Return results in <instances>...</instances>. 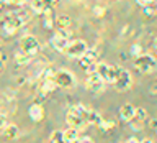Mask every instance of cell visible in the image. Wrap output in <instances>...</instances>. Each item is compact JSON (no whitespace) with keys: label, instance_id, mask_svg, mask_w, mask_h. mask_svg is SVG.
<instances>
[{"label":"cell","instance_id":"obj_3","mask_svg":"<svg viewBox=\"0 0 157 143\" xmlns=\"http://www.w3.org/2000/svg\"><path fill=\"white\" fill-rule=\"evenodd\" d=\"M134 67L142 74H151L157 69V59L152 54H144L134 58Z\"/></svg>","mask_w":157,"mask_h":143},{"label":"cell","instance_id":"obj_4","mask_svg":"<svg viewBox=\"0 0 157 143\" xmlns=\"http://www.w3.org/2000/svg\"><path fill=\"white\" fill-rule=\"evenodd\" d=\"M54 82H56L57 87L71 89V87L75 86L77 79L71 71H67V69H59V71H54Z\"/></svg>","mask_w":157,"mask_h":143},{"label":"cell","instance_id":"obj_21","mask_svg":"<svg viewBox=\"0 0 157 143\" xmlns=\"http://www.w3.org/2000/svg\"><path fill=\"white\" fill-rule=\"evenodd\" d=\"M49 143H66L64 141V137H62V132H54L51 138H49Z\"/></svg>","mask_w":157,"mask_h":143},{"label":"cell","instance_id":"obj_7","mask_svg":"<svg viewBox=\"0 0 157 143\" xmlns=\"http://www.w3.org/2000/svg\"><path fill=\"white\" fill-rule=\"evenodd\" d=\"M95 74L105 84H113L116 76V66H111V64H106V63H98L95 67Z\"/></svg>","mask_w":157,"mask_h":143},{"label":"cell","instance_id":"obj_27","mask_svg":"<svg viewBox=\"0 0 157 143\" xmlns=\"http://www.w3.org/2000/svg\"><path fill=\"white\" fill-rule=\"evenodd\" d=\"M7 127V115H5V113H0V128H3Z\"/></svg>","mask_w":157,"mask_h":143},{"label":"cell","instance_id":"obj_9","mask_svg":"<svg viewBox=\"0 0 157 143\" xmlns=\"http://www.w3.org/2000/svg\"><path fill=\"white\" fill-rule=\"evenodd\" d=\"M69 41H71V33H69V30H57L56 35L51 38V46L56 49V51L64 53Z\"/></svg>","mask_w":157,"mask_h":143},{"label":"cell","instance_id":"obj_29","mask_svg":"<svg viewBox=\"0 0 157 143\" xmlns=\"http://www.w3.org/2000/svg\"><path fill=\"white\" fill-rule=\"evenodd\" d=\"M75 143H93V140H92V138H88V137H82V138H78Z\"/></svg>","mask_w":157,"mask_h":143},{"label":"cell","instance_id":"obj_18","mask_svg":"<svg viewBox=\"0 0 157 143\" xmlns=\"http://www.w3.org/2000/svg\"><path fill=\"white\" fill-rule=\"evenodd\" d=\"M101 122H103V118H101V115H100L98 112H95V110H90V112H88V125L92 123V125H97V127H98Z\"/></svg>","mask_w":157,"mask_h":143},{"label":"cell","instance_id":"obj_5","mask_svg":"<svg viewBox=\"0 0 157 143\" xmlns=\"http://www.w3.org/2000/svg\"><path fill=\"white\" fill-rule=\"evenodd\" d=\"M87 43L83 41V39H74V41H69L67 48H66V56L71 58V59H80L83 54L87 53Z\"/></svg>","mask_w":157,"mask_h":143},{"label":"cell","instance_id":"obj_6","mask_svg":"<svg viewBox=\"0 0 157 143\" xmlns=\"http://www.w3.org/2000/svg\"><path fill=\"white\" fill-rule=\"evenodd\" d=\"M131 84H132V77H131V74L128 69L124 67H120L118 66L116 67V76H115V82H113V86H115L118 91H128V89L131 87Z\"/></svg>","mask_w":157,"mask_h":143},{"label":"cell","instance_id":"obj_25","mask_svg":"<svg viewBox=\"0 0 157 143\" xmlns=\"http://www.w3.org/2000/svg\"><path fill=\"white\" fill-rule=\"evenodd\" d=\"M3 2L8 3V5H25L26 0H3Z\"/></svg>","mask_w":157,"mask_h":143},{"label":"cell","instance_id":"obj_10","mask_svg":"<svg viewBox=\"0 0 157 143\" xmlns=\"http://www.w3.org/2000/svg\"><path fill=\"white\" fill-rule=\"evenodd\" d=\"M97 59H98V53L95 51V49H87V53L83 54L78 61H80L82 67L85 69L88 74H92V72H95V67H97V64H98Z\"/></svg>","mask_w":157,"mask_h":143},{"label":"cell","instance_id":"obj_14","mask_svg":"<svg viewBox=\"0 0 157 143\" xmlns=\"http://www.w3.org/2000/svg\"><path fill=\"white\" fill-rule=\"evenodd\" d=\"M120 117H121L124 122L134 120V117H136V107L131 105V104H124V105L120 108Z\"/></svg>","mask_w":157,"mask_h":143},{"label":"cell","instance_id":"obj_36","mask_svg":"<svg viewBox=\"0 0 157 143\" xmlns=\"http://www.w3.org/2000/svg\"><path fill=\"white\" fill-rule=\"evenodd\" d=\"M0 56H2V53H0Z\"/></svg>","mask_w":157,"mask_h":143},{"label":"cell","instance_id":"obj_13","mask_svg":"<svg viewBox=\"0 0 157 143\" xmlns=\"http://www.w3.org/2000/svg\"><path fill=\"white\" fill-rule=\"evenodd\" d=\"M31 8L36 13H48L52 10V3L49 0H31Z\"/></svg>","mask_w":157,"mask_h":143},{"label":"cell","instance_id":"obj_19","mask_svg":"<svg viewBox=\"0 0 157 143\" xmlns=\"http://www.w3.org/2000/svg\"><path fill=\"white\" fill-rule=\"evenodd\" d=\"M15 59H17L18 64H21V66H25V64H28L29 61H31V56H28V54H25L21 51H18L17 54H15Z\"/></svg>","mask_w":157,"mask_h":143},{"label":"cell","instance_id":"obj_1","mask_svg":"<svg viewBox=\"0 0 157 143\" xmlns=\"http://www.w3.org/2000/svg\"><path fill=\"white\" fill-rule=\"evenodd\" d=\"M88 108L83 105H74L67 110V123L75 130H82L88 125Z\"/></svg>","mask_w":157,"mask_h":143},{"label":"cell","instance_id":"obj_32","mask_svg":"<svg viewBox=\"0 0 157 143\" xmlns=\"http://www.w3.org/2000/svg\"><path fill=\"white\" fill-rule=\"evenodd\" d=\"M139 143H154V141L149 140V138H144V140H139Z\"/></svg>","mask_w":157,"mask_h":143},{"label":"cell","instance_id":"obj_16","mask_svg":"<svg viewBox=\"0 0 157 143\" xmlns=\"http://www.w3.org/2000/svg\"><path fill=\"white\" fill-rule=\"evenodd\" d=\"M3 135L8 140H13V138L18 137V127L15 123H7V127L3 128Z\"/></svg>","mask_w":157,"mask_h":143},{"label":"cell","instance_id":"obj_26","mask_svg":"<svg viewBox=\"0 0 157 143\" xmlns=\"http://www.w3.org/2000/svg\"><path fill=\"white\" fill-rule=\"evenodd\" d=\"M93 13H95L97 17H103V15H105V8L103 7H93Z\"/></svg>","mask_w":157,"mask_h":143},{"label":"cell","instance_id":"obj_33","mask_svg":"<svg viewBox=\"0 0 157 143\" xmlns=\"http://www.w3.org/2000/svg\"><path fill=\"white\" fill-rule=\"evenodd\" d=\"M3 66H5V63H3V59H0V72L3 71Z\"/></svg>","mask_w":157,"mask_h":143},{"label":"cell","instance_id":"obj_35","mask_svg":"<svg viewBox=\"0 0 157 143\" xmlns=\"http://www.w3.org/2000/svg\"><path fill=\"white\" fill-rule=\"evenodd\" d=\"M49 2H51V3L54 5V3H57V2H59V0H49Z\"/></svg>","mask_w":157,"mask_h":143},{"label":"cell","instance_id":"obj_20","mask_svg":"<svg viewBox=\"0 0 157 143\" xmlns=\"http://www.w3.org/2000/svg\"><path fill=\"white\" fill-rule=\"evenodd\" d=\"M144 13L147 17H155L157 15V0L152 2L151 5H147V7H144Z\"/></svg>","mask_w":157,"mask_h":143},{"label":"cell","instance_id":"obj_17","mask_svg":"<svg viewBox=\"0 0 157 143\" xmlns=\"http://www.w3.org/2000/svg\"><path fill=\"white\" fill-rule=\"evenodd\" d=\"M56 25L59 30H69V27H71V18L67 15H59L56 18Z\"/></svg>","mask_w":157,"mask_h":143},{"label":"cell","instance_id":"obj_22","mask_svg":"<svg viewBox=\"0 0 157 143\" xmlns=\"http://www.w3.org/2000/svg\"><path fill=\"white\" fill-rule=\"evenodd\" d=\"M142 53H144V51H142V48H141V44H132V46H131V54H132V56H141V54Z\"/></svg>","mask_w":157,"mask_h":143},{"label":"cell","instance_id":"obj_23","mask_svg":"<svg viewBox=\"0 0 157 143\" xmlns=\"http://www.w3.org/2000/svg\"><path fill=\"white\" fill-rule=\"evenodd\" d=\"M115 127V123H113L111 120H103L100 125H98V128H101V130H110V128Z\"/></svg>","mask_w":157,"mask_h":143},{"label":"cell","instance_id":"obj_28","mask_svg":"<svg viewBox=\"0 0 157 143\" xmlns=\"http://www.w3.org/2000/svg\"><path fill=\"white\" fill-rule=\"evenodd\" d=\"M152 2H155V0H137V3H139L142 8H144V7H147V5H151Z\"/></svg>","mask_w":157,"mask_h":143},{"label":"cell","instance_id":"obj_34","mask_svg":"<svg viewBox=\"0 0 157 143\" xmlns=\"http://www.w3.org/2000/svg\"><path fill=\"white\" fill-rule=\"evenodd\" d=\"M152 46H154V49L157 51V38H154V41H152Z\"/></svg>","mask_w":157,"mask_h":143},{"label":"cell","instance_id":"obj_15","mask_svg":"<svg viewBox=\"0 0 157 143\" xmlns=\"http://www.w3.org/2000/svg\"><path fill=\"white\" fill-rule=\"evenodd\" d=\"M62 137H64V141L66 143H75L78 140V130L75 128H67V130L62 132Z\"/></svg>","mask_w":157,"mask_h":143},{"label":"cell","instance_id":"obj_2","mask_svg":"<svg viewBox=\"0 0 157 143\" xmlns=\"http://www.w3.org/2000/svg\"><path fill=\"white\" fill-rule=\"evenodd\" d=\"M26 22H28V15L7 13L2 20H0V28H2L7 35H15V31L21 28Z\"/></svg>","mask_w":157,"mask_h":143},{"label":"cell","instance_id":"obj_8","mask_svg":"<svg viewBox=\"0 0 157 143\" xmlns=\"http://www.w3.org/2000/svg\"><path fill=\"white\" fill-rule=\"evenodd\" d=\"M20 51L28 54V56H34L39 51V41L33 35H25L20 39Z\"/></svg>","mask_w":157,"mask_h":143},{"label":"cell","instance_id":"obj_30","mask_svg":"<svg viewBox=\"0 0 157 143\" xmlns=\"http://www.w3.org/2000/svg\"><path fill=\"white\" fill-rule=\"evenodd\" d=\"M124 143H139V140H137L136 137H131V138H128V140Z\"/></svg>","mask_w":157,"mask_h":143},{"label":"cell","instance_id":"obj_31","mask_svg":"<svg viewBox=\"0 0 157 143\" xmlns=\"http://www.w3.org/2000/svg\"><path fill=\"white\" fill-rule=\"evenodd\" d=\"M151 127L152 128H157V118H151Z\"/></svg>","mask_w":157,"mask_h":143},{"label":"cell","instance_id":"obj_12","mask_svg":"<svg viewBox=\"0 0 157 143\" xmlns=\"http://www.w3.org/2000/svg\"><path fill=\"white\" fill-rule=\"evenodd\" d=\"M28 115H29V118H31L33 122H41L43 118H44V108H43V105H41L39 102L33 104V105H29Z\"/></svg>","mask_w":157,"mask_h":143},{"label":"cell","instance_id":"obj_24","mask_svg":"<svg viewBox=\"0 0 157 143\" xmlns=\"http://www.w3.org/2000/svg\"><path fill=\"white\" fill-rule=\"evenodd\" d=\"M146 117H147V112L144 110V108H136V117L134 118H139V120L144 122Z\"/></svg>","mask_w":157,"mask_h":143},{"label":"cell","instance_id":"obj_11","mask_svg":"<svg viewBox=\"0 0 157 143\" xmlns=\"http://www.w3.org/2000/svg\"><path fill=\"white\" fill-rule=\"evenodd\" d=\"M85 87L88 89V91H92L93 94H101V92H105L106 84L103 82L95 72H92V74H88V77L85 81Z\"/></svg>","mask_w":157,"mask_h":143}]
</instances>
